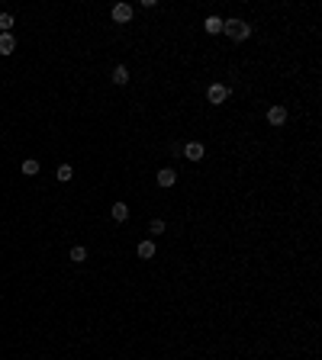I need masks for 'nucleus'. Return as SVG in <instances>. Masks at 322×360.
Here are the masks:
<instances>
[{
	"mask_svg": "<svg viewBox=\"0 0 322 360\" xmlns=\"http://www.w3.org/2000/svg\"><path fill=\"white\" fill-rule=\"evenodd\" d=\"M222 32L232 36L235 42H245V39L251 36V26L245 23V19H222Z\"/></svg>",
	"mask_w": 322,
	"mask_h": 360,
	"instance_id": "f257e3e1",
	"label": "nucleus"
},
{
	"mask_svg": "<svg viewBox=\"0 0 322 360\" xmlns=\"http://www.w3.org/2000/svg\"><path fill=\"white\" fill-rule=\"evenodd\" d=\"M229 87H225V84H213V87H210V90H207V97H210V103H225V100H229Z\"/></svg>",
	"mask_w": 322,
	"mask_h": 360,
	"instance_id": "f03ea898",
	"label": "nucleus"
},
{
	"mask_svg": "<svg viewBox=\"0 0 322 360\" xmlns=\"http://www.w3.org/2000/svg\"><path fill=\"white\" fill-rule=\"evenodd\" d=\"M109 16H113V23H129V19H132V6L129 3H116L113 10H109Z\"/></svg>",
	"mask_w": 322,
	"mask_h": 360,
	"instance_id": "7ed1b4c3",
	"label": "nucleus"
},
{
	"mask_svg": "<svg viewBox=\"0 0 322 360\" xmlns=\"http://www.w3.org/2000/svg\"><path fill=\"white\" fill-rule=\"evenodd\" d=\"M203 154H207V148H203L200 142H190V145H184V158H187V161H200Z\"/></svg>",
	"mask_w": 322,
	"mask_h": 360,
	"instance_id": "20e7f679",
	"label": "nucleus"
},
{
	"mask_svg": "<svg viewBox=\"0 0 322 360\" xmlns=\"http://www.w3.org/2000/svg\"><path fill=\"white\" fill-rule=\"evenodd\" d=\"M268 122H271V126H284V122H287V110L280 103H274L268 110Z\"/></svg>",
	"mask_w": 322,
	"mask_h": 360,
	"instance_id": "39448f33",
	"label": "nucleus"
},
{
	"mask_svg": "<svg viewBox=\"0 0 322 360\" xmlns=\"http://www.w3.org/2000/svg\"><path fill=\"white\" fill-rule=\"evenodd\" d=\"M177 183V174L171 171V167H164V171H158V187H164V190H171Z\"/></svg>",
	"mask_w": 322,
	"mask_h": 360,
	"instance_id": "423d86ee",
	"label": "nucleus"
},
{
	"mask_svg": "<svg viewBox=\"0 0 322 360\" xmlns=\"http://www.w3.org/2000/svg\"><path fill=\"white\" fill-rule=\"evenodd\" d=\"M113 84H116V87H126V84H129V68H126V65H116V68H113Z\"/></svg>",
	"mask_w": 322,
	"mask_h": 360,
	"instance_id": "0eeeda50",
	"label": "nucleus"
},
{
	"mask_svg": "<svg viewBox=\"0 0 322 360\" xmlns=\"http://www.w3.org/2000/svg\"><path fill=\"white\" fill-rule=\"evenodd\" d=\"M13 49H16V39L10 32H0V55H13Z\"/></svg>",
	"mask_w": 322,
	"mask_h": 360,
	"instance_id": "6e6552de",
	"label": "nucleus"
},
{
	"mask_svg": "<svg viewBox=\"0 0 322 360\" xmlns=\"http://www.w3.org/2000/svg\"><path fill=\"white\" fill-rule=\"evenodd\" d=\"M203 29H207L210 36H219V32H222V16H207V23H203Z\"/></svg>",
	"mask_w": 322,
	"mask_h": 360,
	"instance_id": "1a4fd4ad",
	"label": "nucleus"
},
{
	"mask_svg": "<svg viewBox=\"0 0 322 360\" xmlns=\"http://www.w3.org/2000/svg\"><path fill=\"white\" fill-rule=\"evenodd\" d=\"M109 216H113L116 222H126V219H129V206H126V203H113V209H109Z\"/></svg>",
	"mask_w": 322,
	"mask_h": 360,
	"instance_id": "9d476101",
	"label": "nucleus"
},
{
	"mask_svg": "<svg viewBox=\"0 0 322 360\" xmlns=\"http://www.w3.org/2000/svg\"><path fill=\"white\" fill-rule=\"evenodd\" d=\"M19 171H23L26 177H36V174H39V161L36 158H26L23 164H19Z\"/></svg>",
	"mask_w": 322,
	"mask_h": 360,
	"instance_id": "9b49d317",
	"label": "nucleus"
},
{
	"mask_svg": "<svg viewBox=\"0 0 322 360\" xmlns=\"http://www.w3.org/2000/svg\"><path fill=\"white\" fill-rule=\"evenodd\" d=\"M139 257H145V261H148V257H155V241H142L139 244Z\"/></svg>",
	"mask_w": 322,
	"mask_h": 360,
	"instance_id": "f8f14e48",
	"label": "nucleus"
},
{
	"mask_svg": "<svg viewBox=\"0 0 322 360\" xmlns=\"http://www.w3.org/2000/svg\"><path fill=\"white\" fill-rule=\"evenodd\" d=\"M71 261H74V264L87 261V248H81V244H78V248H71Z\"/></svg>",
	"mask_w": 322,
	"mask_h": 360,
	"instance_id": "ddd939ff",
	"label": "nucleus"
},
{
	"mask_svg": "<svg viewBox=\"0 0 322 360\" xmlns=\"http://www.w3.org/2000/svg\"><path fill=\"white\" fill-rule=\"evenodd\" d=\"M13 29V16L10 13H0V32H10Z\"/></svg>",
	"mask_w": 322,
	"mask_h": 360,
	"instance_id": "4468645a",
	"label": "nucleus"
},
{
	"mask_svg": "<svg viewBox=\"0 0 322 360\" xmlns=\"http://www.w3.org/2000/svg\"><path fill=\"white\" fill-rule=\"evenodd\" d=\"M148 235H164V222H161V219H155L152 225H148Z\"/></svg>",
	"mask_w": 322,
	"mask_h": 360,
	"instance_id": "2eb2a0df",
	"label": "nucleus"
},
{
	"mask_svg": "<svg viewBox=\"0 0 322 360\" xmlns=\"http://www.w3.org/2000/svg\"><path fill=\"white\" fill-rule=\"evenodd\" d=\"M58 180H61V183L71 180V164H61V167H58Z\"/></svg>",
	"mask_w": 322,
	"mask_h": 360,
	"instance_id": "dca6fc26",
	"label": "nucleus"
}]
</instances>
